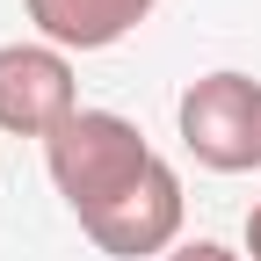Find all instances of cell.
Returning a JSON list of instances; mask_svg holds the SVG:
<instances>
[{
  "label": "cell",
  "instance_id": "cell-1",
  "mask_svg": "<svg viewBox=\"0 0 261 261\" xmlns=\"http://www.w3.org/2000/svg\"><path fill=\"white\" fill-rule=\"evenodd\" d=\"M152 145L138 138V123L116 116V109H80L73 123H58L44 138V167H51V189L65 196V211L80 225L94 211H109L116 196H130L145 174H152Z\"/></svg>",
  "mask_w": 261,
  "mask_h": 261
},
{
  "label": "cell",
  "instance_id": "cell-2",
  "mask_svg": "<svg viewBox=\"0 0 261 261\" xmlns=\"http://www.w3.org/2000/svg\"><path fill=\"white\" fill-rule=\"evenodd\" d=\"M174 130H181V145L203 160L211 174L261 167V80L232 73V65L189 80L181 102H174Z\"/></svg>",
  "mask_w": 261,
  "mask_h": 261
},
{
  "label": "cell",
  "instance_id": "cell-3",
  "mask_svg": "<svg viewBox=\"0 0 261 261\" xmlns=\"http://www.w3.org/2000/svg\"><path fill=\"white\" fill-rule=\"evenodd\" d=\"M80 116V80L58 44H0V130L51 138Z\"/></svg>",
  "mask_w": 261,
  "mask_h": 261
},
{
  "label": "cell",
  "instance_id": "cell-4",
  "mask_svg": "<svg viewBox=\"0 0 261 261\" xmlns=\"http://www.w3.org/2000/svg\"><path fill=\"white\" fill-rule=\"evenodd\" d=\"M80 232L102 247V254H116V261L167 254V247H174V232H181V174L167 167V160H152V174L130 189V196H116L109 211H94Z\"/></svg>",
  "mask_w": 261,
  "mask_h": 261
},
{
  "label": "cell",
  "instance_id": "cell-5",
  "mask_svg": "<svg viewBox=\"0 0 261 261\" xmlns=\"http://www.w3.org/2000/svg\"><path fill=\"white\" fill-rule=\"evenodd\" d=\"M152 15V0H29L37 37L58 51H109Z\"/></svg>",
  "mask_w": 261,
  "mask_h": 261
},
{
  "label": "cell",
  "instance_id": "cell-6",
  "mask_svg": "<svg viewBox=\"0 0 261 261\" xmlns=\"http://www.w3.org/2000/svg\"><path fill=\"white\" fill-rule=\"evenodd\" d=\"M160 261H247V254H232V247H218V240H189V247H174V254H160Z\"/></svg>",
  "mask_w": 261,
  "mask_h": 261
},
{
  "label": "cell",
  "instance_id": "cell-7",
  "mask_svg": "<svg viewBox=\"0 0 261 261\" xmlns=\"http://www.w3.org/2000/svg\"><path fill=\"white\" fill-rule=\"evenodd\" d=\"M247 254H254V261H261V203H254V211H247Z\"/></svg>",
  "mask_w": 261,
  "mask_h": 261
}]
</instances>
